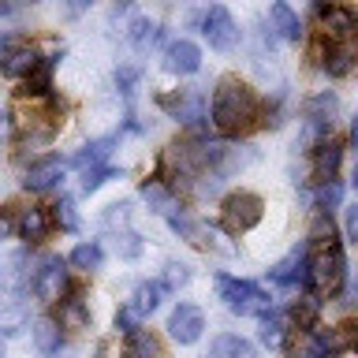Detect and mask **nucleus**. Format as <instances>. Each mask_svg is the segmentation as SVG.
Here are the masks:
<instances>
[{
	"instance_id": "nucleus-5",
	"label": "nucleus",
	"mask_w": 358,
	"mask_h": 358,
	"mask_svg": "<svg viewBox=\"0 0 358 358\" xmlns=\"http://www.w3.org/2000/svg\"><path fill=\"white\" fill-rule=\"evenodd\" d=\"M172 228L183 235L187 243H194V246H201V250H213V254H224V257H235L239 254V246L235 243H224V235L217 231V228H209L206 220H194V217H172Z\"/></svg>"
},
{
	"instance_id": "nucleus-27",
	"label": "nucleus",
	"mask_w": 358,
	"mask_h": 358,
	"mask_svg": "<svg viewBox=\"0 0 358 358\" xmlns=\"http://www.w3.org/2000/svg\"><path fill=\"white\" fill-rule=\"evenodd\" d=\"M34 343H38L41 355H56L60 351V324H56L52 317H41L38 324H34Z\"/></svg>"
},
{
	"instance_id": "nucleus-37",
	"label": "nucleus",
	"mask_w": 358,
	"mask_h": 358,
	"mask_svg": "<svg viewBox=\"0 0 358 358\" xmlns=\"http://www.w3.org/2000/svg\"><path fill=\"white\" fill-rule=\"evenodd\" d=\"M134 83H138V71H134V67H120V71H116V86L123 90V94H134Z\"/></svg>"
},
{
	"instance_id": "nucleus-4",
	"label": "nucleus",
	"mask_w": 358,
	"mask_h": 358,
	"mask_svg": "<svg viewBox=\"0 0 358 358\" xmlns=\"http://www.w3.org/2000/svg\"><path fill=\"white\" fill-rule=\"evenodd\" d=\"M220 217H224V228L231 235H243V231H250L262 224L265 201H262V194H254V190H231L220 206Z\"/></svg>"
},
{
	"instance_id": "nucleus-2",
	"label": "nucleus",
	"mask_w": 358,
	"mask_h": 358,
	"mask_svg": "<svg viewBox=\"0 0 358 358\" xmlns=\"http://www.w3.org/2000/svg\"><path fill=\"white\" fill-rule=\"evenodd\" d=\"M217 295H220L224 306H228L231 313H239V317H265V313H273L268 291L262 284H254V280L217 273Z\"/></svg>"
},
{
	"instance_id": "nucleus-22",
	"label": "nucleus",
	"mask_w": 358,
	"mask_h": 358,
	"mask_svg": "<svg viewBox=\"0 0 358 358\" xmlns=\"http://www.w3.org/2000/svg\"><path fill=\"white\" fill-rule=\"evenodd\" d=\"M268 19H273V27H276V34L284 41H302V22H299L295 11H291V4L276 0V4L268 8Z\"/></svg>"
},
{
	"instance_id": "nucleus-32",
	"label": "nucleus",
	"mask_w": 358,
	"mask_h": 358,
	"mask_svg": "<svg viewBox=\"0 0 358 358\" xmlns=\"http://www.w3.org/2000/svg\"><path fill=\"white\" fill-rule=\"evenodd\" d=\"M108 179H116V168H90V172H83V190L86 194H94V190L101 187V183H108Z\"/></svg>"
},
{
	"instance_id": "nucleus-17",
	"label": "nucleus",
	"mask_w": 358,
	"mask_h": 358,
	"mask_svg": "<svg viewBox=\"0 0 358 358\" xmlns=\"http://www.w3.org/2000/svg\"><path fill=\"white\" fill-rule=\"evenodd\" d=\"M358 64V41H332L329 56H324V71L332 78H347Z\"/></svg>"
},
{
	"instance_id": "nucleus-13",
	"label": "nucleus",
	"mask_w": 358,
	"mask_h": 358,
	"mask_svg": "<svg viewBox=\"0 0 358 358\" xmlns=\"http://www.w3.org/2000/svg\"><path fill=\"white\" fill-rule=\"evenodd\" d=\"M164 67L172 75H194L198 67H201V49H198L194 41L179 38V41H172L164 49Z\"/></svg>"
},
{
	"instance_id": "nucleus-16",
	"label": "nucleus",
	"mask_w": 358,
	"mask_h": 358,
	"mask_svg": "<svg viewBox=\"0 0 358 358\" xmlns=\"http://www.w3.org/2000/svg\"><path fill=\"white\" fill-rule=\"evenodd\" d=\"M142 198L150 201V209H157L168 220L179 217V209H183V206H179V198H176V190L168 187L164 179H150V183H142Z\"/></svg>"
},
{
	"instance_id": "nucleus-19",
	"label": "nucleus",
	"mask_w": 358,
	"mask_h": 358,
	"mask_svg": "<svg viewBox=\"0 0 358 358\" xmlns=\"http://www.w3.org/2000/svg\"><path fill=\"white\" fill-rule=\"evenodd\" d=\"M209 358H257V347L235 332H224L209 343Z\"/></svg>"
},
{
	"instance_id": "nucleus-3",
	"label": "nucleus",
	"mask_w": 358,
	"mask_h": 358,
	"mask_svg": "<svg viewBox=\"0 0 358 358\" xmlns=\"http://www.w3.org/2000/svg\"><path fill=\"white\" fill-rule=\"evenodd\" d=\"M347 280V262L340 243H310V291L313 295H336Z\"/></svg>"
},
{
	"instance_id": "nucleus-14",
	"label": "nucleus",
	"mask_w": 358,
	"mask_h": 358,
	"mask_svg": "<svg viewBox=\"0 0 358 358\" xmlns=\"http://www.w3.org/2000/svg\"><path fill=\"white\" fill-rule=\"evenodd\" d=\"M340 161H343V145L336 138H324L317 150H313V179H317V183H332L336 172H340Z\"/></svg>"
},
{
	"instance_id": "nucleus-28",
	"label": "nucleus",
	"mask_w": 358,
	"mask_h": 358,
	"mask_svg": "<svg viewBox=\"0 0 358 358\" xmlns=\"http://www.w3.org/2000/svg\"><path fill=\"white\" fill-rule=\"evenodd\" d=\"M67 262L75 268H83V273H94V268H101V262H105V250H101L97 243H78Z\"/></svg>"
},
{
	"instance_id": "nucleus-7",
	"label": "nucleus",
	"mask_w": 358,
	"mask_h": 358,
	"mask_svg": "<svg viewBox=\"0 0 358 358\" xmlns=\"http://www.w3.org/2000/svg\"><path fill=\"white\" fill-rule=\"evenodd\" d=\"M30 291L45 302H60V295L67 291V273H64V262L56 254L41 257V265L30 276Z\"/></svg>"
},
{
	"instance_id": "nucleus-40",
	"label": "nucleus",
	"mask_w": 358,
	"mask_h": 358,
	"mask_svg": "<svg viewBox=\"0 0 358 358\" xmlns=\"http://www.w3.org/2000/svg\"><path fill=\"white\" fill-rule=\"evenodd\" d=\"M347 340H351L355 355H358V321H355V324H347Z\"/></svg>"
},
{
	"instance_id": "nucleus-20",
	"label": "nucleus",
	"mask_w": 358,
	"mask_h": 358,
	"mask_svg": "<svg viewBox=\"0 0 358 358\" xmlns=\"http://www.w3.org/2000/svg\"><path fill=\"white\" fill-rule=\"evenodd\" d=\"M336 108H340V97L324 90V94H317V97H310V101H306V123H317V127L332 131Z\"/></svg>"
},
{
	"instance_id": "nucleus-41",
	"label": "nucleus",
	"mask_w": 358,
	"mask_h": 358,
	"mask_svg": "<svg viewBox=\"0 0 358 358\" xmlns=\"http://www.w3.org/2000/svg\"><path fill=\"white\" fill-rule=\"evenodd\" d=\"M86 4H90V0H71V4H67V15H78Z\"/></svg>"
},
{
	"instance_id": "nucleus-24",
	"label": "nucleus",
	"mask_w": 358,
	"mask_h": 358,
	"mask_svg": "<svg viewBox=\"0 0 358 358\" xmlns=\"http://www.w3.org/2000/svg\"><path fill=\"white\" fill-rule=\"evenodd\" d=\"M112 145H116V138H97V142H90V145H83V153L75 157V164L83 168V172H90V168H105V161H108V153H112Z\"/></svg>"
},
{
	"instance_id": "nucleus-43",
	"label": "nucleus",
	"mask_w": 358,
	"mask_h": 358,
	"mask_svg": "<svg viewBox=\"0 0 358 358\" xmlns=\"http://www.w3.org/2000/svg\"><path fill=\"white\" fill-rule=\"evenodd\" d=\"M351 142L358 145V116H355V123H351Z\"/></svg>"
},
{
	"instance_id": "nucleus-21",
	"label": "nucleus",
	"mask_w": 358,
	"mask_h": 358,
	"mask_svg": "<svg viewBox=\"0 0 358 358\" xmlns=\"http://www.w3.org/2000/svg\"><path fill=\"white\" fill-rule=\"evenodd\" d=\"M38 64H41V60H38V52L27 49V45H22V49H11V52L0 56V71H4L8 78H27Z\"/></svg>"
},
{
	"instance_id": "nucleus-45",
	"label": "nucleus",
	"mask_w": 358,
	"mask_h": 358,
	"mask_svg": "<svg viewBox=\"0 0 358 358\" xmlns=\"http://www.w3.org/2000/svg\"><path fill=\"white\" fill-rule=\"evenodd\" d=\"M8 11H11V4H0V15H8Z\"/></svg>"
},
{
	"instance_id": "nucleus-42",
	"label": "nucleus",
	"mask_w": 358,
	"mask_h": 358,
	"mask_svg": "<svg viewBox=\"0 0 358 358\" xmlns=\"http://www.w3.org/2000/svg\"><path fill=\"white\" fill-rule=\"evenodd\" d=\"M347 299L358 302V273H355V280H351V291H347Z\"/></svg>"
},
{
	"instance_id": "nucleus-18",
	"label": "nucleus",
	"mask_w": 358,
	"mask_h": 358,
	"mask_svg": "<svg viewBox=\"0 0 358 358\" xmlns=\"http://www.w3.org/2000/svg\"><path fill=\"white\" fill-rule=\"evenodd\" d=\"M164 295H168V287L161 284V280H142V284L134 287V295H131L127 306L138 313V317H150V313L164 302Z\"/></svg>"
},
{
	"instance_id": "nucleus-30",
	"label": "nucleus",
	"mask_w": 358,
	"mask_h": 358,
	"mask_svg": "<svg viewBox=\"0 0 358 358\" xmlns=\"http://www.w3.org/2000/svg\"><path fill=\"white\" fill-rule=\"evenodd\" d=\"M157 38H161L157 22H150V19H134V27H131V45H134V49H153Z\"/></svg>"
},
{
	"instance_id": "nucleus-33",
	"label": "nucleus",
	"mask_w": 358,
	"mask_h": 358,
	"mask_svg": "<svg viewBox=\"0 0 358 358\" xmlns=\"http://www.w3.org/2000/svg\"><path fill=\"white\" fill-rule=\"evenodd\" d=\"M340 194H343V190H340V183H336V179H332V183H321V190H317V209L329 213L332 206H340Z\"/></svg>"
},
{
	"instance_id": "nucleus-31",
	"label": "nucleus",
	"mask_w": 358,
	"mask_h": 358,
	"mask_svg": "<svg viewBox=\"0 0 358 358\" xmlns=\"http://www.w3.org/2000/svg\"><path fill=\"white\" fill-rule=\"evenodd\" d=\"M27 94H34V97H45V94H49V64H38V67L27 75Z\"/></svg>"
},
{
	"instance_id": "nucleus-44",
	"label": "nucleus",
	"mask_w": 358,
	"mask_h": 358,
	"mask_svg": "<svg viewBox=\"0 0 358 358\" xmlns=\"http://www.w3.org/2000/svg\"><path fill=\"white\" fill-rule=\"evenodd\" d=\"M4 235H8V220L0 217V239H4Z\"/></svg>"
},
{
	"instance_id": "nucleus-34",
	"label": "nucleus",
	"mask_w": 358,
	"mask_h": 358,
	"mask_svg": "<svg viewBox=\"0 0 358 358\" xmlns=\"http://www.w3.org/2000/svg\"><path fill=\"white\" fill-rule=\"evenodd\" d=\"M187 280H190V268H187V265H179V262H172V265H168V273H164L161 284H164L168 291H176V287H183Z\"/></svg>"
},
{
	"instance_id": "nucleus-38",
	"label": "nucleus",
	"mask_w": 358,
	"mask_h": 358,
	"mask_svg": "<svg viewBox=\"0 0 358 358\" xmlns=\"http://www.w3.org/2000/svg\"><path fill=\"white\" fill-rule=\"evenodd\" d=\"M343 231H347V239H351V243H358V201H355V206H347V213H343Z\"/></svg>"
},
{
	"instance_id": "nucleus-46",
	"label": "nucleus",
	"mask_w": 358,
	"mask_h": 358,
	"mask_svg": "<svg viewBox=\"0 0 358 358\" xmlns=\"http://www.w3.org/2000/svg\"><path fill=\"white\" fill-rule=\"evenodd\" d=\"M351 183H355V190H358V168H355V179H351Z\"/></svg>"
},
{
	"instance_id": "nucleus-26",
	"label": "nucleus",
	"mask_w": 358,
	"mask_h": 358,
	"mask_svg": "<svg viewBox=\"0 0 358 358\" xmlns=\"http://www.w3.org/2000/svg\"><path fill=\"white\" fill-rule=\"evenodd\" d=\"M123 358H161V343L153 340L150 332H131L127 336V347H123Z\"/></svg>"
},
{
	"instance_id": "nucleus-35",
	"label": "nucleus",
	"mask_w": 358,
	"mask_h": 358,
	"mask_svg": "<svg viewBox=\"0 0 358 358\" xmlns=\"http://www.w3.org/2000/svg\"><path fill=\"white\" fill-rule=\"evenodd\" d=\"M138 324H142V317L134 313L131 306H123L120 313H116V329L123 332V336H131V332H138Z\"/></svg>"
},
{
	"instance_id": "nucleus-23",
	"label": "nucleus",
	"mask_w": 358,
	"mask_h": 358,
	"mask_svg": "<svg viewBox=\"0 0 358 358\" xmlns=\"http://www.w3.org/2000/svg\"><path fill=\"white\" fill-rule=\"evenodd\" d=\"M30 324V310L27 302L11 299V302H0V336H15Z\"/></svg>"
},
{
	"instance_id": "nucleus-39",
	"label": "nucleus",
	"mask_w": 358,
	"mask_h": 358,
	"mask_svg": "<svg viewBox=\"0 0 358 358\" xmlns=\"http://www.w3.org/2000/svg\"><path fill=\"white\" fill-rule=\"evenodd\" d=\"M56 209V220H60L64 224V228H75V224H78V217H75V206H71V201H60V206H52Z\"/></svg>"
},
{
	"instance_id": "nucleus-6",
	"label": "nucleus",
	"mask_w": 358,
	"mask_h": 358,
	"mask_svg": "<svg viewBox=\"0 0 358 358\" xmlns=\"http://www.w3.org/2000/svg\"><path fill=\"white\" fill-rule=\"evenodd\" d=\"M201 34H206V41L217 52H231L235 41H239V27H235L231 11L224 4H209L206 8V15H201Z\"/></svg>"
},
{
	"instance_id": "nucleus-48",
	"label": "nucleus",
	"mask_w": 358,
	"mask_h": 358,
	"mask_svg": "<svg viewBox=\"0 0 358 358\" xmlns=\"http://www.w3.org/2000/svg\"><path fill=\"white\" fill-rule=\"evenodd\" d=\"M0 358H4V351H0Z\"/></svg>"
},
{
	"instance_id": "nucleus-36",
	"label": "nucleus",
	"mask_w": 358,
	"mask_h": 358,
	"mask_svg": "<svg viewBox=\"0 0 358 358\" xmlns=\"http://www.w3.org/2000/svg\"><path fill=\"white\" fill-rule=\"evenodd\" d=\"M116 250H120L123 257H138V250H142V243L134 239L131 231H123V235H116Z\"/></svg>"
},
{
	"instance_id": "nucleus-8",
	"label": "nucleus",
	"mask_w": 358,
	"mask_h": 358,
	"mask_svg": "<svg viewBox=\"0 0 358 358\" xmlns=\"http://www.w3.org/2000/svg\"><path fill=\"white\" fill-rule=\"evenodd\" d=\"M201 332H206V313H201V306H194V302H179V306L172 310V317H168V336H172L176 343H198Z\"/></svg>"
},
{
	"instance_id": "nucleus-15",
	"label": "nucleus",
	"mask_w": 358,
	"mask_h": 358,
	"mask_svg": "<svg viewBox=\"0 0 358 358\" xmlns=\"http://www.w3.org/2000/svg\"><path fill=\"white\" fill-rule=\"evenodd\" d=\"M15 228H19V235H22L27 243H41V239H49V231H52V217H49V209L30 206V209L19 213Z\"/></svg>"
},
{
	"instance_id": "nucleus-25",
	"label": "nucleus",
	"mask_w": 358,
	"mask_h": 358,
	"mask_svg": "<svg viewBox=\"0 0 358 358\" xmlns=\"http://www.w3.org/2000/svg\"><path fill=\"white\" fill-rule=\"evenodd\" d=\"M60 329H86L90 324V310H86V302L83 299H60Z\"/></svg>"
},
{
	"instance_id": "nucleus-12",
	"label": "nucleus",
	"mask_w": 358,
	"mask_h": 358,
	"mask_svg": "<svg viewBox=\"0 0 358 358\" xmlns=\"http://www.w3.org/2000/svg\"><path fill=\"white\" fill-rule=\"evenodd\" d=\"M161 108L172 112L179 123H198L206 116V97L198 90H179V94H164L161 97Z\"/></svg>"
},
{
	"instance_id": "nucleus-29",
	"label": "nucleus",
	"mask_w": 358,
	"mask_h": 358,
	"mask_svg": "<svg viewBox=\"0 0 358 358\" xmlns=\"http://www.w3.org/2000/svg\"><path fill=\"white\" fill-rule=\"evenodd\" d=\"M257 336H262L265 347H273V351H276V347L284 343V336H287V317H284V313H265V317H262V332H257Z\"/></svg>"
},
{
	"instance_id": "nucleus-1",
	"label": "nucleus",
	"mask_w": 358,
	"mask_h": 358,
	"mask_svg": "<svg viewBox=\"0 0 358 358\" xmlns=\"http://www.w3.org/2000/svg\"><path fill=\"white\" fill-rule=\"evenodd\" d=\"M257 112H262V101H257V94L250 86L239 83V78H220L217 94H213V108H209L213 127L220 134L246 131L257 120Z\"/></svg>"
},
{
	"instance_id": "nucleus-11",
	"label": "nucleus",
	"mask_w": 358,
	"mask_h": 358,
	"mask_svg": "<svg viewBox=\"0 0 358 358\" xmlns=\"http://www.w3.org/2000/svg\"><path fill=\"white\" fill-rule=\"evenodd\" d=\"M64 172H67V164L60 161V157H41V161H34L27 168L22 187L34 190V194H45V190H52V187L64 183Z\"/></svg>"
},
{
	"instance_id": "nucleus-10",
	"label": "nucleus",
	"mask_w": 358,
	"mask_h": 358,
	"mask_svg": "<svg viewBox=\"0 0 358 358\" xmlns=\"http://www.w3.org/2000/svg\"><path fill=\"white\" fill-rule=\"evenodd\" d=\"M317 19H321V30L329 41H358V15L351 8L329 4V8L317 11Z\"/></svg>"
},
{
	"instance_id": "nucleus-9",
	"label": "nucleus",
	"mask_w": 358,
	"mask_h": 358,
	"mask_svg": "<svg viewBox=\"0 0 358 358\" xmlns=\"http://www.w3.org/2000/svg\"><path fill=\"white\" fill-rule=\"evenodd\" d=\"M268 276H273V284L280 287H310V246H295L284 262H276L268 268Z\"/></svg>"
},
{
	"instance_id": "nucleus-47",
	"label": "nucleus",
	"mask_w": 358,
	"mask_h": 358,
	"mask_svg": "<svg viewBox=\"0 0 358 358\" xmlns=\"http://www.w3.org/2000/svg\"><path fill=\"white\" fill-rule=\"evenodd\" d=\"M0 127H4V112H0Z\"/></svg>"
}]
</instances>
